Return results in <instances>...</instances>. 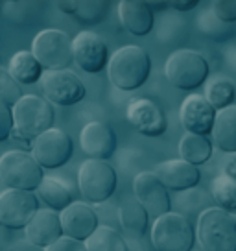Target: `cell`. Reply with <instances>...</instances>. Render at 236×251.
I'll list each match as a JSON object with an SVG mask.
<instances>
[{
  "instance_id": "cell-1",
  "label": "cell",
  "mask_w": 236,
  "mask_h": 251,
  "mask_svg": "<svg viewBox=\"0 0 236 251\" xmlns=\"http://www.w3.org/2000/svg\"><path fill=\"white\" fill-rule=\"evenodd\" d=\"M111 83L120 91H137L141 89L151 74L150 54L141 47H122L111 55L107 67Z\"/></svg>"
},
{
  "instance_id": "cell-2",
  "label": "cell",
  "mask_w": 236,
  "mask_h": 251,
  "mask_svg": "<svg viewBox=\"0 0 236 251\" xmlns=\"http://www.w3.org/2000/svg\"><path fill=\"white\" fill-rule=\"evenodd\" d=\"M13 118L15 129L11 137L17 141L33 144V141L39 139L43 133L54 129L55 113L47 98L37 94H26L13 107Z\"/></svg>"
},
{
  "instance_id": "cell-3",
  "label": "cell",
  "mask_w": 236,
  "mask_h": 251,
  "mask_svg": "<svg viewBox=\"0 0 236 251\" xmlns=\"http://www.w3.org/2000/svg\"><path fill=\"white\" fill-rule=\"evenodd\" d=\"M43 170L45 168L35 161V157L23 150H11L0 157V179L4 190H37L47 177Z\"/></svg>"
},
{
  "instance_id": "cell-4",
  "label": "cell",
  "mask_w": 236,
  "mask_h": 251,
  "mask_svg": "<svg viewBox=\"0 0 236 251\" xmlns=\"http://www.w3.org/2000/svg\"><path fill=\"white\" fill-rule=\"evenodd\" d=\"M150 236L155 251H194L197 231L187 216L172 211L153 222Z\"/></svg>"
},
{
  "instance_id": "cell-5",
  "label": "cell",
  "mask_w": 236,
  "mask_h": 251,
  "mask_svg": "<svg viewBox=\"0 0 236 251\" xmlns=\"http://www.w3.org/2000/svg\"><path fill=\"white\" fill-rule=\"evenodd\" d=\"M197 242L201 251H236V220L212 207L197 220Z\"/></svg>"
},
{
  "instance_id": "cell-6",
  "label": "cell",
  "mask_w": 236,
  "mask_h": 251,
  "mask_svg": "<svg viewBox=\"0 0 236 251\" xmlns=\"http://www.w3.org/2000/svg\"><path fill=\"white\" fill-rule=\"evenodd\" d=\"M168 81L179 91H194L209 78V61L199 52L181 48L170 54L165 67Z\"/></svg>"
},
{
  "instance_id": "cell-7",
  "label": "cell",
  "mask_w": 236,
  "mask_h": 251,
  "mask_svg": "<svg viewBox=\"0 0 236 251\" xmlns=\"http://www.w3.org/2000/svg\"><path fill=\"white\" fill-rule=\"evenodd\" d=\"M118 185L115 168L105 161L87 159L78 172V187L87 203L102 205L109 200Z\"/></svg>"
},
{
  "instance_id": "cell-8",
  "label": "cell",
  "mask_w": 236,
  "mask_h": 251,
  "mask_svg": "<svg viewBox=\"0 0 236 251\" xmlns=\"http://www.w3.org/2000/svg\"><path fill=\"white\" fill-rule=\"evenodd\" d=\"M32 54L45 71H69L74 63V41L57 28H47L35 35Z\"/></svg>"
},
{
  "instance_id": "cell-9",
  "label": "cell",
  "mask_w": 236,
  "mask_h": 251,
  "mask_svg": "<svg viewBox=\"0 0 236 251\" xmlns=\"http://www.w3.org/2000/svg\"><path fill=\"white\" fill-rule=\"evenodd\" d=\"M39 87L43 98L55 105H76L87 93L83 81L71 71H45Z\"/></svg>"
},
{
  "instance_id": "cell-10",
  "label": "cell",
  "mask_w": 236,
  "mask_h": 251,
  "mask_svg": "<svg viewBox=\"0 0 236 251\" xmlns=\"http://www.w3.org/2000/svg\"><path fill=\"white\" fill-rule=\"evenodd\" d=\"M39 212V201L33 192L2 190L0 194V224L8 229H26Z\"/></svg>"
},
{
  "instance_id": "cell-11",
  "label": "cell",
  "mask_w": 236,
  "mask_h": 251,
  "mask_svg": "<svg viewBox=\"0 0 236 251\" xmlns=\"http://www.w3.org/2000/svg\"><path fill=\"white\" fill-rule=\"evenodd\" d=\"M72 153H74V144L71 135L65 133L59 127L43 133L32 144V155L47 170L65 166L72 159Z\"/></svg>"
},
{
  "instance_id": "cell-12",
  "label": "cell",
  "mask_w": 236,
  "mask_h": 251,
  "mask_svg": "<svg viewBox=\"0 0 236 251\" xmlns=\"http://www.w3.org/2000/svg\"><path fill=\"white\" fill-rule=\"evenodd\" d=\"M109 48L102 35L94 31H79L74 37V63L87 74H98L109 67Z\"/></svg>"
},
{
  "instance_id": "cell-13",
  "label": "cell",
  "mask_w": 236,
  "mask_h": 251,
  "mask_svg": "<svg viewBox=\"0 0 236 251\" xmlns=\"http://www.w3.org/2000/svg\"><path fill=\"white\" fill-rule=\"evenodd\" d=\"M133 192L135 200L150 212L151 218H161L168 212H172V201L168 196V188L163 185L155 172H144L137 174L133 181Z\"/></svg>"
},
{
  "instance_id": "cell-14",
  "label": "cell",
  "mask_w": 236,
  "mask_h": 251,
  "mask_svg": "<svg viewBox=\"0 0 236 251\" xmlns=\"http://www.w3.org/2000/svg\"><path fill=\"white\" fill-rule=\"evenodd\" d=\"M216 117H218V111L201 94H190L189 98H185L179 111V118L185 131L192 135H203V137L212 135Z\"/></svg>"
},
{
  "instance_id": "cell-15",
  "label": "cell",
  "mask_w": 236,
  "mask_h": 251,
  "mask_svg": "<svg viewBox=\"0 0 236 251\" xmlns=\"http://www.w3.org/2000/svg\"><path fill=\"white\" fill-rule=\"evenodd\" d=\"M127 120L144 137H161L168 127L165 111L150 98H135L127 105Z\"/></svg>"
},
{
  "instance_id": "cell-16",
  "label": "cell",
  "mask_w": 236,
  "mask_h": 251,
  "mask_svg": "<svg viewBox=\"0 0 236 251\" xmlns=\"http://www.w3.org/2000/svg\"><path fill=\"white\" fill-rule=\"evenodd\" d=\"M79 144L81 150L89 159L96 161H107L115 155L118 146V139L115 131L105 122L94 120L85 124V127L79 133Z\"/></svg>"
},
{
  "instance_id": "cell-17",
  "label": "cell",
  "mask_w": 236,
  "mask_h": 251,
  "mask_svg": "<svg viewBox=\"0 0 236 251\" xmlns=\"http://www.w3.org/2000/svg\"><path fill=\"white\" fill-rule=\"evenodd\" d=\"M65 236L78 242H87L100 227V218L87 201H74L61 212Z\"/></svg>"
},
{
  "instance_id": "cell-18",
  "label": "cell",
  "mask_w": 236,
  "mask_h": 251,
  "mask_svg": "<svg viewBox=\"0 0 236 251\" xmlns=\"http://www.w3.org/2000/svg\"><path fill=\"white\" fill-rule=\"evenodd\" d=\"M24 233L30 242L48 250L50 246H54L65 236L61 212L52 211V209H39V212L30 222V226L24 229Z\"/></svg>"
},
{
  "instance_id": "cell-19",
  "label": "cell",
  "mask_w": 236,
  "mask_h": 251,
  "mask_svg": "<svg viewBox=\"0 0 236 251\" xmlns=\"http://www.w3.org/2000/svg\"><path fill=\"white\" fill-rule=\"evenodd\" d=\"M153 172L163 181V185L173 192H185L190 188H196L201 176L197 166L190 165L183 159H170L165 163H159Z\"/></svg>"
},
{
  "instance_id": "cell-20",
  "label": "cell",
  "mask_w": 236,
  "mask_h": 251,
  "mask_svg": "<svg viewBox=\"0 0 236 251\" xmlns=\"http://www.w3.org/2000/svg\"><path fill=\"white\" fill-rule=\"evenodd\" d=\"M118 19L122 26L137 37L148 35L153 28V11L144 0H122L118 4Z\"/></svg>"
},
{
  "instance_id": "cell-21",
  "label": "cell",
  "mask_w": 236,
  "mask_h": 251,
  "mask_svg": "<svg viewBox=\"0 0 236 251\" xmlns=\"http://www.w3.org/2000/svg\"><path fill=\"white\" fill-rule=\"evenodd\" d=\"M150 218V212L146 211L137 200H127L118 209V222H120V226L129 235V238H135V240L146 238L148 233L151 235Z\"/></svg>"
},
{
  "instance_id": "cell-22",
  "label": "cell",
  "mask_w": 236,
  "mask_h": 251,
  "mask_svg": "<svg viewBox=\"0 0 236 251\" xmlns=\"http://www.w3.org/2000/svg\"><path fill=\"white\" fill-rule=\"evenodd\" d=\"M37 192L45 205L52 211L63 212L67 207L74 203V187L57 176H47L41 187L37 188Z\"/></svg>"
},
{
  "instance_id": "cell-23",
  "label": "cell",
  "mask_w": 236,
  "mask_h": 251,
  "mask_svg": "<svg viewBox=\"0 0 236 251\" xmlns=\"http://www.w3.org/2000/svg\"><path fill=\"white\" fill-rule=\"evenodd\" d=\"M8 71L19 83H24V85L39 83L43 74H45L43 65L37 61V57L30 50H21V52L11 55Z\"/></svg>"
},
{
  "instance_id": "cell-24",
  "label": "cell",
  "mask_w": 236,
  "mask_h": 251,
  "mask_svg": "<svg viewBox=\"0 0 236 251\" xmlns=\"http://www.w3.org/2000/svg\"><path fill=\"white\" fill-rule=\"evenodd\" d=\"M212 139L216 146L225 153H236V105L218 113Z\"/></svg>"
},
{
  "instance_id": "cell-25",
  "label": "cell",
  "mask_w": 236,
  "mask_h": 251,
  "mask_svg": "<svg viewBox=\"0 0 236 251\" xmlns=\"http://www.w3.org/2000/svg\"><path fill=\"white\" fill-rule=\"evenodd\" d=\"M179 157L190 165H205L212 157V141L203 135L187 133L179 141Z\"/></svg>"
},
{
  "instance_id": "cell-26",
  "label": "cell",
  "mask_w": 236,
  "mask_h": 251,
  "mask_svg": "<svg viewBox=\"0 0 236 251\" xmlns=\"http://www.w3.org/2000/svg\"><path fill=\"white\" fill-rule=\"evenodd\" d=\"M211 201L209 198L205 196V190H199V188H190V190H185V192H179L177 198H175V212H179L183 216H187V218H192V216H199L207 212L209 209H212L211 207Z\"/></svg>"
},
{
  "instance_id": "cell-27",
  "label": "cell",
  "mask_w": 236,
  "mask_h": 251,
  "mask_svg": "<svg viewBox=\"0 0 236 251\" xmlns=\"http://www.w3.org/2000/svg\"><path fill=\"white\" fill-rule=\"evenodd\" d=\"M87 251H129L124 236L111 226H100L98 231L85 242Z\"/></svg>"
},
{
  "instance_id": "cell-28",
  "label": "cell",
  "mask_w": 236,
  "mask_h": 251,
  "mask_svg": "<svg viewBox=\"0 0 236 251\" xmlns=\"http://www.w3.org/2000/svg\"><path fill=\"white\" fill-rule=\"evenodd\" d=\"M212 201L223 212L236 214V179L225 174L212 181Z\"/></svg>"
},
{
  "instance_id": "cell-29",
  "label": "cell",
  "mask_w": 236,
  "mask_h": 251,
  "mask_svg": "<svg viewBox=\"0 0 236 251\" xmlns=\"http://www.w3.org/2000/svg\"><path fill=\"white\" fill-rule=\"evenodd\" d=\"M205 98L212 103V107L218 113L227 107H233L236 102V87L235 83L227 78H218L211 81L207 87Z\"/></svg>"
},
{
  "instance_id": "cell-30",
  "label": "cell",
  "mask_w": 236,
  "mask_h": 251,
  "mask_svg": "<svg viewBox=\"0 0 236 251\" xmlns=\"http://www.w3.org/2000/svg\"><path fill=\"white\" fill-rule=\"evenodd\" d=\"M109 9L107 0H79V8L74 19L83 24H96L103 21Z\"/></svg>"
},
{
  "instance_id": "cell-31",
  "label": "cell",
  "mask_w": 236,
  "mask_h": 251,
  "mask_svg": "<svg viewBox=\"0 0 236 251\" xmlns=\"http://www.w3.org/2000/svg\"><path fill=\"white\" fill-rule=\"evenodd\" d=\"M199 28H201L205 35H209V37H212L216 41H225L236 33L227 23H221L220 19L214 15L212 9L201 13V17H199Z\"/></svg>"
},
{
  "instance_id": "cell-32",
  "label": "cell",
  "mask_w": 236,
  "mask_h": 251,
  "mask_svg": "<svg viewBox=\"0 0 236 251\" xmlns=\"http://www.w3.org/2000/svg\"><path fill=\"white\" fill-rule=\"evenodd\" d=\"M23 98L21 83L9 74L8 69H0V102L13 109Z\"/></svg>"
},
{
  "instance_id": "cell-33",
  "label": "cell",
  "mask_w": 236,
  "mask_h": 251,
  "mask_svg": "<svg viewBox=\"0 0 236 251\" xmlns=\"http://www.w3.org/2000/svg\"><path fill=\"white\" fill-rule=\"evenodd\" d=\"M212 13L221 23H236V0H214Z\"/></svg>"
},
{
  "instance_id": "cell-34",
  "label": "cell",
  "mask_w": 236,
  "mask_h": 251,
  "mask_svg": "<svg viewBox=\"0 0 236 251\" xmlns=\"http://www.w3.org/2000/svg\"><path fill=\"white\" fill-rule=\"evenodd\" d=\"M15 129V118H13V109L0 102V141H6L13 135Z\"/></svg>"
},
{
  "instance_id": "cell-35",
  "label": "cell",
  "mask_w": 236,
  "mask_h": 251,
  "mask_svg": "<svg viewBox=\"0 0 236 251\" xmlns=\"http://www.w3.org/2000/svg\"><path fill=\"white\" fill-rule=\"evenodd\" d=\"M47 251H87L85 242H78L74 238L63 236L59 242H55L54 246H50Z\"/></svg>"
},
{
  "instance_id": "cell-36",
  "label": "cell",
  "mask_w": 236,
  "mask_h": 251,
  "mask_svg": "<svg viewBox=\"0 0 236 251\" xmlns=\"http://www.w3.org/2000/svg\"><path fill=\"white\" fill-rule=\"evenodd\" d=\"M6 251H47V250H45V248H39V246H35V244L30 242L28 238H23V240H15Z\"/></svg>"
},
{
  "instance_id": "cell-37",
  "label": "cell",
  "mask_w": 236,
  "mask_h": 251,
  "mask_svg": "<svg viewBox=\"0 0 236 251\" xmlns=\"http://www.w3.org/2000/svg\"><path fill=\"white\" fill-rule=\"evenodd\" d=\"M199 4V0H170V2H165L166 8L177 9V11H189V9H194Z\"/></svg>"
},
{
  "instance_id": "cell-38",
  "label": "cell",
  "mask_w": 236,
  "mask_h": 251,
  "mask_svg": "<svg viewBox=\"0 0 236 251\" xmlns=\"http://www.w3.org/2000/svg\"><path fill=\"white\" fill-rule=\"evenodd\" d=\"M55 6H57L59 11H63V13H67V15L74 17L79 8V0H57Z\"/></svg>"
},
{
  "instance_id": "cell-39",
  "label": "cell",
  "mask_w": 236,
  "mask_h": 251,
  "mask_svg": "<svg viewBox=\"0 0 236 251\" xmlns=\"http://www.w3.org/2000/svg\"><path fill=\"white\" fill-rule=\"evenodd\" d=\"M223 174L236 179V153H231V155L223 161Z\"/></svg>"
}]
</instances>
